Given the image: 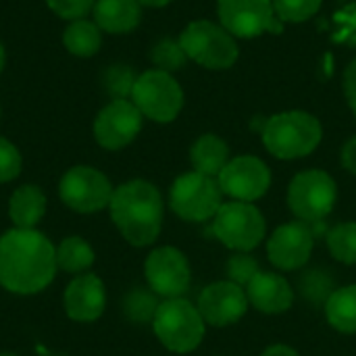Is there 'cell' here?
Here are the masks:
<instances>
[{"label": "cell", "mask_w": 356, "mask_h": 356, "mask_svg": "<svg viewBox=\"0 0 356 356\" xmlns=\"http://www.w3.org/2000/svg\"><path fill=\"white\" fill-rule=\"evenodd\" d=\"M108 209L113 223L129 244L148 246L159 238L163 225V198L152 184L134 179L119 186L113 192Z\"/></svg>", "instance_id": "cell-2"}, {"label": "cell", "mask_w": 356, "mask_h": 356, "mask_svg": "<svg viewBox=\"0 0 356 356\" xmlns=\"http://www.w3.org/2000/svg\"><path fill=\"white\" fill-rule=\"evenodd\" d=\"M325 315L334 330L356 334V284L336 290L325 302Z\"/></svg>", "instance_id": "cell-23"}, {"label": "cell", "mask_w": 356, "mask_h": 356, "mask_svg": "<svg viewBox=\"0 0 356 356\" xmlns=\"http://www.w3.org/2000/svg\"><path fill=\"white\" fill-rule=\"evenodd\" d=\"M323 0H273V10L277 19L290 23H302L317 15Z\"/></svg>", "instance_id": "cell-30"}, {"label": "cell", "mask_w": 356, "mask_h": 356, "mask_svg": "<svg viewBox=\"0 0 356 356\" xmlns=\"http://www.w3.org/2000/svg\"><path fill=\"white\" fill-rule=\"evenodd\" d=\"M217 181L221 192L234 200L252 202L267 194L271 186V171L257 156H238L223 167Z\"/></svg>", "instance_id": "cell-13"}, {"label": "cell", "mask_w": 356, "mask_h": 356, "mask_svg": "<svg viewBox=\"0 0 356 356\" xmlns=\"http://www.w3.org/2000/svg\"><path fill=\"white\" fill-rule=\"evenodd\" d=\"M21 152L13 142L0 138V184L13 181L21 173Z\"/></svg>", "instance_id": "cell-33"}, {"label": "cell", "mask_w": 356, "mask_h": 356, "mask_svg": "<svg viewBox=\"0 0 356 356\" xmlns=\"http://www.w3.org/2000/svg\"><path fill=\"white\" fill-rule=\"evenodd\" d=\"M92 15L106 33H129L140 25L142 4L138 0H96Z\"/></svg>", "instance_id": "cell-19"}, {"label": "cell", "mask_w": 356, "mask_h": 356, "mask_svg": "<svg viewBox=\"0 0 356 356\" xmlns=\"http://www.w3.org/2000/svg\"><path fill=\"white\" fill-rule=\"evenodd\" d=\"M142 113L131 100H111L94 121V138L106 150H121L136 140L142 129Z\"/></svg>", "instance_id": "cell-12"}, {"label": "cell", "mask_w": 356, "mask_h": 356, "mask_svg": "<svg viewBox=\"0 0 356 356\" xmlns=\"http://www.w3.org/2000/svg\"><path fill=\"white\" fill-rule=\"evenodd\" d=\"M179 44L188 58L207 69H229L238 60V44L234 35L213 21H192L186 25Z\"/></svg>", "instance_id": "cell-5"}, {"label": "cell", "mask_w": 356, "mask_h": 356, "mask_svg": "<svg viewBox=\"0 0 356 356\" xmlns=\"http://www.w3.org/2000/svg\"><path fill=\"white\" fill-rule=\"evenodd\" d=\"M56 248L35 229H10L0 238V286L13 294H38L56 275Z\"/></svg>", "instance_id": "cell-1"}, {"label": "cell", "mask_w": 356, "mask_h": 356, "mask_svg": "<svg viewBox=\"0 0 356 356\" xmlns=\"http://www.w3.org/2000/svg\"><path fill=\"white\" fill-rule=\"evenodd\" d=\"M246 296L252 307H257L261 313L267 315H277L288 311L294 300V292L290 284L282 275L267 273V271H261L246 286Z\"/></svg>", "instance_id": "cell-18"}, {"label": "cell", "mask_w": 356, "mask_h": 356, "mask_svg": "<svg viewBox=\"0 0 356 356\" xmlns=\"http://www.w3.org/2000/svg\"><path fill=\"white\" fill-rule=\"evenodd\" d=\"M315 246V232L305 221L280 225L267 242L269 261L284 271H294L307 265Z\"/></svg>", "instance_id": "cell-15"}, {"label": "cell", "mask_w": 356, "mask_h": 356, "mask_svg": "<svg viewBox=\"0 0 356 356\" xmlns=\"http://www.w3.org/2000/svg\"><path fill=\"white\" fill-rule=\"evenodd\" d=\"M338 188L330 173L311 169L298 173L288 188V204L305 223H321L336 204Z\"/></svg>", "instance_id": "cell-8"}, {"label": "cell", "mask_w": 356, "mask_h": 356, "mask_svg": "<svg viewBox=\"0 0 356 356\" xmlns=\"http://www.w3.org/2000/svg\"><path fill=\"white\" fill-rule=\"evenodd\" d=\"M104 284L94 273L77 275L65 290V311L73 321L90 323L104 313Z\"/></svg>", "instance_id": "cell-17"}, {"label": "cell", "mask_w": 356, "mask_h": 356, "mask_svg": "<svg viewBox=\"0 0 356 356\" xmlns=\"http://www.w3.org/2000/svg\"><path fill=\"white\" fill-rule=\"evenodd\" d=\"M92 263H94V250L86 240L77 236L65 238L56 248V267L67 273L81 275L92 267Z\"/></svg>", "instance_id": "cell-24"}, {"label": "cell", "mask_w": 356, "mask_h": 356, "mask_svg": "<svg viewBox=\"0 0 356 356\" xmlns=\"http://www.w3.org/2000/svg\"><path fill=\"white\" fill-rule=\"evenodd\" d=\"M248 309L246 290L234 282H217L202 290L198 298V311L204 323L213 327H225L244 317Z\"/></svg>", "instance_id": "cell-16"}, {"label": "cell", "mask_w": 356, "mask_h": 356, "mask_svg": "<svg viewBox=\"0 0 356 356\" xmlns=\"http://www.w3.org/2000/svg\"><path fill=\"white\" fill-rule=\"evenodd\" d=\"M131 102L138 106L142 117H148L156 123H169L184 106V90L171 73L150 69L138 75Z\"/></svg>", "instance_id": "cell-6"}, {"label": "cell", "mask_w": 356, "mask_h": 356, "mask_svg": "<svg viewBox=\"0 0 356 356\" xmlns=\"http://www.w3.org/2000/svg\"><path fill=\"white\" fill-rule=\"evenodd\" d=\"M152 327L161 344L179 355L198 348L204 336V319L198 307L184 298H167L161 302L152 319Z\"/></svg>", "instance_id": "cell-4"}, {"label": "cell", "mask_w": 356, "mask_h": 356, "mask_svg": "<svg viewBox=\"0 0 356 356\" xmlns=\"http://www.w3.org/2000/svg\"><path fill=\"white\" fill-rule=\"evenodd\" d=\"M136 73L125 67V65H113L106 69L102 81H104V88L106 92L113 96V100H119V98H131V92H134V86H136Z\"/></svg>", "instance_id": "cell-29"}, {"label": "cell", "mask_w": 356, "mask_h": 356, "mask_svg": "<svg viewBox=\"0 0 356 356\" xmlns=\"http://www.w3.org/2000/svg\"><path fill=\"white\" fill-rule=\"evenodd\" d=\"M159 300L154 292H148L144 288H136L131 290L125 300H123V311L125 317L134 323H148L154 319L156 311H159Z\"/></svg>", "instance_id": "cell-25"}, {"label": "cell", "mask_w": 356, "mask_h": 356, "mask_svg": "<svg viewBox=\"0 0 356 356\" xmlns=\"http://www.w3.org/2000/svg\"><path fill=\"white\" fill-rule=\"evenodd\" d=\"M190 161L194 171L209 177H217L223 171V167L229 163V148L221 138L207 134L200 136L190 148Z\"/></svg>", "instance_id": "cell-21"}, {"label": "cell", "mask_w": 356, "mask_h": 356, "mask_svg": "<svg viewBox=\"0 0 356 356\" xmlns=\"http://www.w3.org/2000/svg\"><path fill=\"white\" fill-rule=\"evenodd\" d=\"M113 186L108 177L86 165L71 167L58 184L60 200L75 213H96L111 204Z\"/></svg>", "instance_id": "cell-10"}, {"label": "cell", "mask_w": 356, "mask_h": 356, "mask_svg": "<svg viewBox=\"0 0 356 356\" xmlns=\"http://www.w3.org/2000/svg\"><path fill=\"white\" fill-rule=\"evenodd\" d=\"M4 65H6V52H4V46L0 44V73H2Z\"/></svg>", "instance_id": "cell-38"}, {"label": "cell", "mask_w": 356, "mask_h": 356, "mask_svg": "<svg viewBox=\"0 0 356 356\" xmlns=\"http://www.w3.org/2000/svg\"><path fill=\"white\" fill-rule=\"evenodd\" d=\"M144 271L148 286L156 296L179 298L190 288V265L184 252L173 246L152 250L146 259Z\"/></svg>", "instance_id": "cell-14"}, {"label": "cell", "mask_w": 356, "mask_h": 356, "mask_svg": "<svg viewBox=\"0 0 356 356\" xmlns=\"http://www.w3.org/2000/svg\"><path fill=\"white\" fill-rule=\"evenodd\" d=\"M342 165H344V169H348L350 173L356 175V136L350 138L342 148Z\"/></svg>", "instance_id": "cell-35"}, {"label": "cell", "mask_w": 356, "mask_h": 356, "mask_svg": "<svg viewBox=\"0 0 356 356\" xmlns=\"http://www.w3.org/2000/svg\"><path fill=\"white\" fill-rule=\"evenodd\" d=\"M259 273H261L259 261L252 259L248 252H238L236 257H232V259L227 261V275H229V282L238 284L240 288H246Z\"/></svg>", "instance_id": "cell-31"}, {"label": "cell", "mask_w": 356, "mask_h": 356, "mask_svg": "<svg viewBox=\"0 0 356 356\" xmlns=\"http://www.w3.org/2000/svg\"><path fill=\"white\" fill-rule=\"evenodd\" d=\"M150 58L156 65V69L171 73V71H177V69H181L186 65L188 54L184 52L179 40L177 42L175 40H161L159 44H154V48L150 52Z\"/></svg>", "instance_id": "cell-28"}, {"label": "cell", "mask_w": 356, "mask_h": 356, "mask_svg": "<svg viewBox=\"0 0 356 356\" xmlns=\"http://www.w3.org/2000/svg\"><path fill=\"white\" fill-rule=\"evenodd\" d=\"M213 219L215 238L232 250L250 252L265 238V219L250 202H225Z\"/></svg>", "instance_id": "cell-9"}, {"label": "cell", "mask_w": 356, "mask_h": 356, "mask_svg": "<svg viewBox=\"0 0 356 356\" xmlns=\"http://www.w3.org/2000/svg\"><path fill=\"white\" fill-rule=\"evenodd\" d=\"M0 356H17V355H10V353H2Z\"/></svg>", "instance_id": "cell-39"}, {"label": "cell", "mask_w": 356, "mask_h": 356, "mask_svg": "<svg viewBox=\"0 0 356 356\" xmlns=\"http://www.w3.org/2000/svg\"><path fill=\"white\" fill-rule=\"evenodd\" d=\"M102 44V29L88 19H77L67 25L63 31V46L69 54L88 58L100 50Z\"/></svg>", "instance_id": "cell-22"}, {"label": "cell", "mask_w": 356, "mask_h": 356, "mask_svg": "<svg viewBox=\"0 0 356 356\" xmlns=\"http://www.w3.org/2000/svg\"><path fill=\"white\" fill-rule=\"evenodd\" d=\"M323 138V127L317 117L305 111H288L267 119L263 127L265 148L284 161L311 154Z\"/></svg>", "instance_id": "cell-3"}, {"label": "cell", "mask_w": 356, "mask_h": 356, "mask_svg": "<svg viewBox=\"0 0 356 356\" xmlns=\"http://www.w3.org/2000/svg\"><path fill=\"white\" fill-rule=\"evenodd\" d=\"M221 188L215 177L198 171L179 175L169 192V204L184 221H207L221 209Z\"/></svg>", "instance_id": "cell-7"}, {"label": "cell", "mask_w": 356, "mask_h": 356, "mask_svg": "<svg viewBox=\"0 0 356 356\" xmlns=\"http://www.w3.org/2000/svg\"><path fill=\"white\" fill-rule=\"evenodd\" d=\"M44 2L56 17L65 21H77V19H86V15L92 13L96 0H44Z\"/></svg>", "instance_id": "cell-32"}, {"label": "cell", "mask_w": 356, "mask_h": 356, "mask_svg": "<svg viewBox=\"0 0 356 356\" xmlns=\"http://www.w3.org/2000/svg\"><path fill=\"white\" fill-rule=\"evenodd\" d=\"M46 213V196L38 186H21L13 192L8 215L21 229H33Z\"/></svg>", "instance_id": "cell-20"}, {"label": "cell", "mask_w": 356, "mask_h": 356, "mask_svg": "<svg viewBox=\"0 0 356 356\" xmlns=\"http://www.w3.org/2000/svg\"><path fill=\"white\" fill-rule=\"evenodd\" d=\"M217 13L221 25L236 38H257L265 31L282 33L271 0H219Z\"/></svg>", "instance_id": "cell-11"}, {"label": "cell", "mask_w": 356, "mask_h": 356, "mask_svg": "<svg viewBox=\"0 0 356 356\" xmlns=\"http://www.w3.org/2000/svg\"><path fill=\"white\" fill-rule=\"evenodd\" d=\"M344 92H346V100L356 117V58L344 71Z\"/></svg>", "instance_id": "cell-34"}, {"label": "cell", "mask_w": 356, "mask_h": 356, "mask_svg": "<svg viewBox=\"0 0 356 356\" xmlns=\"http://www.w3.org/2000/svg\"><path fill=\"white\" fill-rule=\"evenodd\" d=\"M327 246L334 259L346 265L356 263V223H340L327 234Z\"/></svg>", "instance_id": "cell-27"}, {"label": "cell", "mask_w": 356, "mask_h": 356, "mask_svg": "<svg viewBox=\"0 0 356 356\" xmlns=\"http://www.w3.org/2000/svg\"><path fill=\"white\" fill-rule=\"evenodd\" d=\"M142 6H150V8H161V6H167L171 4L173 0H138Z\"/></svg>", "instance_id": "cell-37"}, {"label": "cell", "mask_w": 356, "mask_h": 356, "mask_svg": "<svg viewBox=\"0 0 356 356\" xmlns=\"http://www.w3.org/2000/svg\"><path fill=\"white\" fill-rule=\"evenodd\" d=\"M300 294L305 300H309L311 305H325L330 300V296L336 292L334 288V277L327 271L321 269H313L307 271L300 282H298Z\"/></svg>", "instance_id": "cell-26"}, {"label": "cell", "mask_w": 356, "mask_h": 356, "mask_svg": "<svg viewBox=\"0 0 356 356\" xmlns=\"http://www.w3.org/2000/svg\"><path fill=\"white\" fill-rule=\"evenodd\" d=\"M261 356H298V353L290 346H284V344H277V346H269Z\"/></svg>", "instance_id": "cell-36"}]
</instances>
